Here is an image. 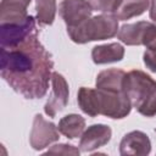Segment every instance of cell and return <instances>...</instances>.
Returning a JSON list of instances; mask_svg holds the SVG:
<instances>
[{"instance_id": "obj_1", "label": "cell", "mask_w": 156, "mask_h": 156, "mask_svg": "<svg viewBox=\"0 0 156 156\" xmlns=\"http://www.w3.org/2000/svg\"><path fill=\"white\" fill-rule=\"evenodd\" d=\"M54 61L38 38V30L11 48H1L0 74L26 99H41L49 89Z\"/></svg>"}, {"instance_id": "obj_2", "label": "cell", "mask_w": 156, "mask_h": 156, "mask_svg": "<svg viewBox=\"0 0 156 156\" xmlns=\"http://www.w3.org/2000/svg\"><path fill=\"white\" fill-rule=\"evenodd\" d=\"M118 33V20L115 15L101 13L85 20L76 27H68L67 34L77 44L111 39Z\"/></svg>"}, {"instance_id": "obj_3", "label": "cell", "mask_w": 156, "mask_h": 156, "mask_svg": "<svg viewBox=\"0 0 156 156\" xmlns=\"http://www.w3.org/2000/svg\"><path fill=\"white\" fill-rule=\"evenodd\" d=\"M123 91L136 110L156 91V80L140 69H132L123 79Z\"/></svg>"}, {"instance_id": "obj_4", "label": "cell", "mask_w": 156, "mask_h": 156, "mask_svg": "<svg viewBox=\"0 0 156 156\" xmlns=\"http://www.w3.org/2000/svg\"><path fill=\"white\" fill-rule=\"evenodd\" d=\"M98 89L99 96V115L112 119H122L132 111V102L124 91Z\"/></svg>"}, {"instance_id": "obj_5", "label": "cell", "mask_w": 156, "mask_h": 156, "mask_svg": "<svg viewBox=\"0 0 156 156\" xmlns=\"http://www.w3.org/2000/svg\"><path fill=\"white\" fill-rule=\"evenodd\" d=\"M34 32H37L35 18L32 15H29L27 20L20 23L0 24V45L1 48H11L18 45Z\"/></svg>"}, {"instance_id": "obj_6", "label": "cell", "mask_w": 156, "mask_h": 156, "mask_svg": "<svg viewBox=\"0 0 156 156\" xmlns=\"http://www.w3.org/2000/svg\"><path fill=\"white\" fill-rule=\"evenodd\" d=\"M58 138V129L52 122L46 121L39 113L34 116L32 130L29 134V143L34 150H43L50 144L57 141Z\"/></svg>"}, {"instance_id": "obj_7", "label": "cell", "mask_w": 156, "mask_h": 156, "mask_svg": "<svg viewBox=\"0 0 156 156\" xmlns=\"http://www.w3.org/2000/svg\"><path fill=\"white\" fill-rule=\"evenodd\" d=\"M51 87H52V91L44 106V112L49 117H55L67 106L69 98V89L66 78L58 72H52Z\"/></svg>"}, {"instance_id": "obj_8", "label": "cell", "mask_w": 156, "mask_h": 156, "mask_svg": "<svg viewBox=\"0 0 156 156\" xmlns=\"http://www.w3.org/2000/svg\"><path fill=\"white\" fill-rule=\"evenodd\" d=\"M58 12L68 28L76 27L90 18L93 9L87 0H62Z\"/></svg>"}, {"instance_id": "obj_9", "label": "cell", "mask_w": 156, "mask_h": 156, "mask_svg": "<svg viewBox=\"0 0 156 156\" xmlns=\"http://www.w3.org/2000/svg\"><path fill=\"white\" fill-rule=\"evenodd\" d=\"M112 136V130L106 124H91L85 129L80 136L79 150L82 152H91L106 145Z\"/></svg>"}, {"instance_id": "obj_10", "label": "cell", "mask_w": 156, "mask_h": 156, "mask_svg": "<svg viewBox=\"0 0 156 156\" xmlns=\"http://www.w3.org/2000/svg\"><path fill=\"white\" fill-rule=\"evenodd\" d=\"M151 151V141L141 130L127 133L119 143V154L122 156H146Z\"/></svg>"}, {"instance_id": "obj_11", "label": "cell", "mask_w": 156, "mask_h": 156, "mask_svg": "<svg viewBox=\"0 0 156 156\" xmlns=\"http://www.w3.org/2000/svg\"><path fill=\"white\" fill-rule=\"evenodd\" d=\"M32 0H1L0 4V24L20 23L27 20V7Z\"/></svg>"}, {"instance_id": "obj_12", "label": "cell", "mask_w": 156, "mask_h": 156, "mask_svg": "<svg viewBox=\"0 0 156 156\" xmlns=\"http://www.w3.org/2000/svg\"><path fill=\"white\" fill-rule=\"evenodd\" d=\"M124 57V48L119 43H110L96 45L91 50L93 62L96 65H106L122 61Z\"/></svg>"}, {"instance_id": "obj_13", "label": "cell", "mask_w": 156, "mask_h": 156, "mask_svg": "<svg viewBox=\"0 0 156 156\" xmlns=\"http://www.w3.org/2000/svg\"><path fill=\"white\" fill-rule=\"evenodd\" d=\"M150 22L146 21H139L136 23H128L123 24L117 33L118 39L129 46L134 45H144V39L146 34V29L149 27Z\"/></svg>"}, {"instance_id": "obj_14", "label": "cell", "mask_w": 156, "mask_h": 156, "mask_svg": "<svg viewBox=\"0 0 156 156\" xmlns=\"http://www.w3.org/2000/svg\"><path fill=\"white\" fill-rule=\"evenodd\" d=\"M126 72L119 68H108L101 71L95 80V85L99 89L123 91V79Z\"/></svg>"}, {"instance_id": "obj_15", "label": "cell", "mask_w": 156, "mask_h": 156, "mask_svg": "<svg viewBox=\"0 0 156 156\" xmlns=\"http://www.w3.org/2000/svg\"><path fill=\"white\" fill-rule=\"evenodd\" d=\"M85 128V119L80 115L69 113L58 121V132L68 139H76L82 136Z\"/></svg>"}, {"instance_id": "obj_16", "label": "cell", "mask_w": 156, "mask_h": 156, "mask_svg": "<svg viewBox=\"0 0 156 156\" xmlns=\"http://www.w3.org/2000/svg\"><path fill=\"white\" fill-rule=\"evenodd\" d=\"M77 102L79 108L90 117L99 116V96L98 89L82 87L77 94Z\"/></svg>"}, {"instance_id": "obj_17", "label": "cell", "mask_w": 156, "mask_h": 156, "mask_svg": "<svg viewBox=\"0 0 156 156\" xmlns=\"http://www.w3.org/2000/svg\"><path fill=\"white\" fill-rule=\"evenodd\" d=\"M150 6V0H122L115 12L118 21H127L132 17L143 15Z\"/></svg>"}, {"instance_id": "obj_18", "label": "cell", "mask_w": 156, "mask_h": 156, "mask_svg": "<svg viewBox=\"0 0 156 156\" xmlns=\"http://www.w3.org/2000/svg\"><path fill=\"white\" fill-rule=\"evenodd\" d=\"M56 10V0H35L37 21L41 26H50L54 23Z\"/></svg>"}, {"instance_id": "obj_19", "label": "cell", "mask_w": 156, "mask_h": 156, "mask_svg": "<svg viewBox=\"0 0 156 156\" xmlns=\"http://www.w3.org/2000/svg\"><path fill=\"white\" fill-rule=\"evenodd\" d=\"M93 11H99L102 13L115 15L119 7L122 0H88Z\"/></svg>"}, {"instance_id": "obj_20", "label": "cell", "mask_w": 156, "mask_h": 156, "mask_svg": "<svg viewBox=\"0 0 156 156\" xmlns=\"http://www.w3.org/2000/svg\"><path fill=\"white\" fill-rule=\"evenodd\" d=\"M140 115L145 117H154L156 116V91L136 110Z\"/></svg>"}, {"instance_id": "obj_21", "label": "cell", "mask_w": 156, "mask_h": 156, "mask_svg": "<svg viewBox=\"0 0 156 156\" xmlns=\"http://www.w3.org/2000/svg\"><path fill=\"white\" fill-rule=\"evenodd\" d=\"M80 150L68 144H56L48 150L46 154H62V155H79Z\"/></svg>"}, {"instance_id": "obj_22", "label": "cell", "mask_w": 156, "mask_h": 156, "mask_svg": "<svg viewBox=\"0 0 156 156\" xmlns=\"http://www.w3.org/2000/svg\"><path fill=\"white\" fill-rule=\"evenodd\" d=\"M144 46L146 48V50L156 49V24L155 23L150 22V24L146 29V34H145V39H144Z\"/></svg>"}, {"instance_id": "obj_23", "label": "cell", "mask_w": 156, "mask_h": 156, "mask_svg": "<svg viewBox=\"0 0 156 156\" xmlns=\"http://www.w3.org/2000/svg\"><path fill=\"white\" fill-rule=\"evenodd\" d=\"M143 61L146 68H149L151 72L156 73V49L154 50H146L143 55Z\"/></svg>"}, {"instance_id": "obj_24", "label": "cell", "mask_w": 156, "mask_h": 156, "mask_svg": "<svg viewBox=\"0 0 156 156\" xmlns=\"http://www.w3.org/2000/svg\"><path fill=\"white\" fill-rule=\"evenodd\" d=\"M150 20L156 22V0H150V10H149Z\"/></svg>"}, {"instance_id": "obj_25", "label": "cell", "mask_w": 156, "mask_h": 156, "mask_svg": "<svg viewBox=\"0 0 156 156\" xmlns=\"http://www.w3.org/2000/svg\"><path fill=\"white\" fill-rule=\"evenodd\" d=\"M155 132H156V129H155Z\"/></svg>"}]
</instances>
